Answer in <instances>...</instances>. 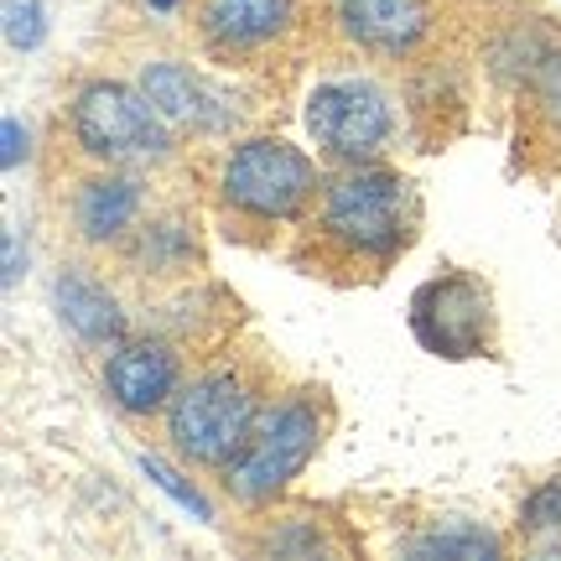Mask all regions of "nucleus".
Returning a JSON list of instances; mask_svg holds the SVG:
<instances>
[{"mask_svg":"<svg viewBox=\"0 0 561 561\" xmlns=\"http://www.w3.org/2000/svg\"><path fill=\"white\" fill-rule=\"evenodd\" d=\"M250 432H255V390L229 369L182 385L167 405L172 447L187 462H203V468H229L250 442Z\"/></svg>","mask_w":561,"mask_h":561,"instance_id":"f257e3e1","label":"nucleus"},{"mask_svg":"<svg viewBox=\"0 0 561 561\" xmlns=\"http://www.w3.org/2000/svg\"><path fill=\"white\" fill-rule=\"evenodd\" d=\"M322 442V416L307 396L280 401L276 411H265V421L250 432V442L240 447V458L229 462V494L244 504H261L271 494H280L286 483L297 479L301 468L312 462Z\"/></svg>","mask_w":561,"mask_h":561,"instance_id":"f03ea898","label":"nucleus"},{"mask_svg":"<svg viewBox=\"0 0 561 561\" xmlns=\"http://www.w3.org/2000/svg\"><path fill=\"white\" fill-rule=\"evenodd\" d=\"M405 208H411V193L401 172L354 167L328 182L322 229L359 255H396V244L405 240Z\"/></svg>","mask_w":561,"mask_h":561,"instance_id":"7ed1b4c3","label":"nucleus"},{"mask_svg":"<svg viewBox=\"0 0 561 561\" xmlns=\"http://www.w3.org/2000/svg\"><path fill=\"white\" fill-rule=\"evenodd\" d=\"M312 187H318V172L291 140L255 136L234 146L224 161V203L250 219H291L312 198Z\"/></svg>","mask_w":561,"mask_h":561,"instance_id":"20e7f679","label":"nucleus"},{"mask_svg":"<svg viewBox=\"0 0 561 561\" xmlns=\"http://www.w3.org/2000/svg\"><path fill=\"white\" fill-rule=\"evenodd\" d=\"M73 136L89 157L100 161H151L167 157V121L157 115V104L146 100L140 89H125V83H89L73 104Z\"/></svg>","mask_w":561,"mask_h":561,"instance_id":"39448f33","label":"nucleus"},{"mask_svg":"<svg viewBox=\"0 0 561 561\" xmlns=\"http://www.w3.org/2000/svg\"><path fill=\"white\" fill-rule=\"evenodd\" d=\"M411 333L437 359H479L489 348V291L473 276H437L411 297Z\"/></svg>","mask_w":561,"mask_h":561,"instance_id":"423d86ee","label":"nucleus"},{"mask_svg":"<svg viewBox=\"0 0 561 561\" xmlns=\"http://www.w3.org/2000/svg\"><path fill=\"white\" fill-rule=\"evenodd\" d=\"M307 136L318 140L328 157L364 161L375 157L390 136V104L375 83L333 79L307 94Z\"/></svg>","mask_w":561,"mask_h":561,"instance_id":"0eeeda50","label":"nucleus"},{"mask_svg":"<svg viewBox=\"0 0 561 561\" xmlns=\"http://www.w3.org/2000/svg\"><path fill=\"white\" fill-rule=\"evenodd\" d=\"M104 390H110V401L121 405V411L151 416L161 405H172V396H178V354L151 339L121 343L104 359Z\"/></svg>","mask_w":561,"mask_h":561,"instance_id":"6e6552de","label":"nucleus"},{"mask_svg":"<svg viewBox=\"0 0 561 561\" xmlns=\"http://www.w3.org/2000/svg\"><path fill=\"white\" fill-rule=\"evenodd\" d=\"M339 21L369 53H405L426 37V5L421 0H339Z\"/></svg>","mask_w":561,"mask_h":561,"instance_id":"1a4fd4ad","label":"nucleus"},{"mask_svg":"<svg viewBox=\"0 0 561 561\" xmlns=\"http://www.w3.org/2000/svg\"><path fill=\"white\" fill-rule=\"evenodd\" d=\"M291 21V0H203V32L224 47H261Z\"/></svg>","mask_w":561,"mask_h":561,"instance_id":"9d476101","label":"nucleus"},{"mask_svg":"<svg viewBox=\"0 0 561 561\" xmlns=\"http://www.w3.org/2000/svg\"><path fill=\"white\" fill-rule=\"evenodd\" d=\"M53 297H58V312L62 322L79 333L83 343H110V339H121V301L104 291L100 280H89L79 276V271H68V276H58V286H53Z\"/></svg>","mask_w":561,"mask_h":561,"instance_id":"9b49d317","label":"nucleus"},{"mask_svg":"<svg viewBox=\"0 0 561 561\" xmlns=\"http://www.w3.org/2000/svg\"><path fill=\"white\" fill-rule=\"evenodd\" d=\"M140 208V187L130 178H94L83 182L79 193V229L83 240H115V234H125L130 229V219H136Z\"/></svg>","mask_w":561,"mask_h":561,"instance_id":"f8f14e48","label":"nucleus"},{"mask_svg":"<svg viewBox=\"0 0 561 561\" xmlns=\"http://www.w3.org/2000/svg\"><path fill=\"white\" fill-rule=\"evenodd\" d=\"M140 94L157 104V115L167 125H198L208 121V100H203L198 79L178 68V62H146L140 73Z\"/></svg>","mask_w":561,"mask_h":561,"instance_id":"ddd939ff","label":"nucleus"},{"mask_svg":"<svg viewBox=\"0 0 561 561\" xmlns=\"http://www.w3.org/2000/svg\"><path fill=\"white\" fill-rule=\"evenodd\" d=\"M520 536L536 551L561 557V479H546L530 500L520 504Z\"/></svg>","mask_w":561,"mask_h":561,"instance_id":"4468645a","label":"nucleus"},{"mask_svg":"<svg viewBox=\"0 0 561 561\" xmlns=\"http://www.w3.org/2000/svg\"><path fill=\"white\" fill-rule=\"evenodd\" d=\"M411 557H447V561H483V557H500V541L479 530V525H447V530H432L411 541Z\"/></svg>","mask_w":561,"mask_h":561,"instance_id":"2eb2a0df","label":"nucleus"},{"mask_svg":"<svg viewBox=\"0 0 561 561\" xmlns=\"http://www.w3.org/2000/svg\"><path fill=\"white\" fill-rule=\"evenodd\" d=\"M140 473H146V479L157 483L161 494H172V500H178L182 510H187V515H193V520L214 525V504L203 500L198 489H193V483L182 479V473H178V468H172V462H161V458H151V453H146V458H140Z\"/></svg>","mask_w":561,"mask_h":561,"instance_id":"dca6fc26","label":"nucleus"},{"mask_svg":"<svg viewBox=\"0 0 561 561\" xmlns=\"http://www.w3.org/2000/svg\"><path fill=\"white\" fill-rule=\"evenodd\" d=\"M42 37H47L42 0H5V42L16 53H32V47H42Z\"/></svg>","mask_w":561,"mask_h":561,"instance_id":"f3484780","label":"nucleus"},{"mask_svg":"<svg viewBox=\"0 0 561 561\" xmlns=\"http://www.w3.org/2000/svg\"><path fill=\"white\" fill-rule=\"evenodd\" d=\"M0 140H5L0 161H5V172H11V167H21V157H26V125H21L16 115H5V125H0Z\"/></svg>","mask_w":561,"mask_h":561,"instance_id":"a211bd4d","label":"nucleus"},{"mask_svg":"<svg viewBox=\"0 0 561 561\" xmlns=\"http://www.w3.org/2000/svg\"><path fill=\"white\" fill-rule=\"evenodd\" d=\"M541 100L551 115H561V58H546L541 68Z\"/></svg>","mask_w":561,"mask_h":561,"instance_id":"6ab92c4d","label":"nucleus"},{"mask_svg":"<svg viewBox=\"0 0 561 561\" xmlns=\"http://www.w3.org/2000/svg\"><path fill=\"white\" fill-rule=\"evenodd\" d=\"M21 276V244H16V229H5V286H16Z\"/></svg>","mask_w":561,"mask_h":561,"instance_id":"aec40b11","label":"nucleus"},{"mask_svg":"<svg viewBox=\"0 0 561 561\" xmlns=\"http://www.w3.org/2000/svg\"><path fill=\"white\" fill-rule=\"evenodd\" d=\"M146 5H151V11H172L178 0H146Z\"/></svg>","mask_w":561,"mask_h":561,"instance_id":"412c9836","label":"nucleus"}]
</instances>
